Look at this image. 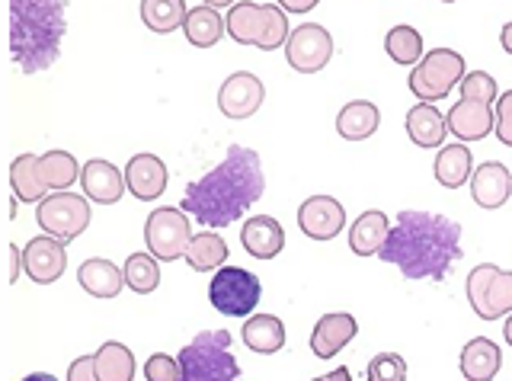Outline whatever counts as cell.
Instances as JSON below:
<instances>
[{
  "mask_svg": "<svg viewBox=\"0 0 512 381\" xmlns=\"http://www.w3.org/2000/svg\"><path fill=\"white\" fill-rule=\"evenodd\" d=\"M186 0H141V20L157 36H167L173 29L186 26Z\"/></svg>",
  "mask_w": 512,
  "mask_h": 381,
  "instance_id": "f546056e",
  "label": "cell"
},
{
  "mask_svg": "<svg viewBox=\"0 0 512 381\" xmlns=\"http://www.w3.org/2000/svg\"><path fill=\"white\" fill-rule=\"evenodd\" d=\"M384 52L394 61V65H420L423 61V36L416 33L413 26H394L388 36H384Z\"/></svg>",
  "mask_w": 512,
  "mask_h": 381,
  "instance_id": "836d02e7",
  "label": "cell"
},
{
  "mask_svg": "<svg viewBox=\"0 0 512 381\" xmlns=\"http://www.w3.org/2000/svg\"><path fill=\"white\" fill-rule=\"evenodd\" d=\"M202 4H208V7H234V0H202Z\"/></svg>",
  "mask_w": 512,
  "mask_h": 381,
  "instance_id": "7dc6e473",
  "label": "cell"
},
{
  "mask_svg": "<svg viewBox=\"0 0 512 381\" xmlns=\"http://www.w3.org/2000/svg\"><path fill=\"white\" fill-rule=\"evenodd\" d=\"M263 100H266V87L260 77L250 71L231 74L218 90V109H221V116H228V119H250L256 109L263 106Z\"/></svg>",
  "mask_w": 512,
  "mask_h": 381,
  "instance_id": "7c38bea8",
  "label": "cell"
},
{
  "mask_svg": "<svg viewBox=\"0 0 512 381\" xmlns=\"http://www.w3.org/2000/svg\"><path fill=\"white\" fill-rule=\"evenodd\" d=\"M240 337H244L247 349H253V353L272 356L285 346V324L276 314H250L244 321V330H240Z\"/></svg>",
  "mask_w": 512,
  "mask_h": 381,
  "instance_id": "484cf974",
  "label": "cell"
},
{
  "mask_svg": "<svg viewBox=\"0 0 512 381\" xmlns=\"http://www.w3.org/2000/svg\"><path fill=\"white\" fill-rule=\"evenodd\" d=\"M240 244L256 260H276L285 247V231L272 215H256L247 218L240 228Z\"/></svg>",
  "mask_w": 512,
  "mask_h": 381,
  "instance_id": "d6986e66",
  "label": "cell"
},
{
  "mask_svg": "<svg viewBox=\"0 0 512 381\" xmlns=\"http://www.w3.org/2000/svg\"><path fill=\"white\" fill-rule=\"evenodd\" d=\"M266 193L263 161L250 148L231 145L224 161L208 170L205 177L186 186L180 209L192 215L202 228H228L231 221L244 218L256 199Z\"/></svg>",
  "mask_w": 512,
  "mask_h": 381,
  "instance_id": "6da1fadb",
  "label": "cell"
},
{
  "mask_svg": "<svg viewBox=\"0 0 512 381\" xmlns=\"http://www.w3.org/2000/svg\"><path fill=\"white\" fill-rule=\"evenodd\" d=\"M84 167H77L74 154L68 151H48L39 157V173H42V183L48 186V193H64L77 183V173Z\"/></svg>",
  "mask_w": 512,
  "mask_h": 381,
  "instance_id": "d6a6232c",
  "label": "cell"
},
{
  "mask_svg": "<svg viewBox=\"0 0 512 381\" xmlns=\"http://www.w3.org/2000/svg\"><path fill=\"white\" fill-rule=\"evenodd\" d=\"M468 301L480 321H500L512 314V273L493 263H480L468 276Z\"/></svg>",
  "mask_w": 512,
  "mask_h": 381,
  "instance_id": "52a82bcc",
  "label": "cell"
},
{
  "mask_svg": "<svg viewBox=\"0 0 512 381\" xmlns=\"http://www.w3.org/2000/svg\"><path fill=\"white\" fill-rule=\"evenodd\" d=\"M144 244H148V253L160 263H173L186 257V250L192 244V228H189V218L183 209H154L144 221Z\"/></svg>",
  "mask_w": 512,
  "mask_h": 381,
  "instance_id": "ba28073f",
  "label": "cell"
},
{
  "mask_svg": "<svg viewBox=\"0 0 512 381\" xmlns=\"http://www.w3.org/2000/svg\"><path fill=\"white\" fill-rule=\"evenodd\" d=\"M144 378L148 381H180V359L167 353H154L144 365Z\"/></svg>",
  "mask_w": 512,
  "mask_h": 381,
  "instance_id": "74e56055",
  "label": "cell"
},
{
  "mask_svg": "<svg viewBox=\"0 0 512 381\" xmlns=\"http://www.w3.org/2000/svg\"><path fill=\"white\" fill-rule=\"evenodd\" d=\"M445 119H448V132L458 141H484L496 129V109L480 100L461 97Z\"/></svg>",
  "mask_w": 512,
  "mask_h": 381,
  "instance_id": "5bb4252c",
  "label": "cell"
},
{
  "mask_svg": "<svg viewBox=\"0 0 512 381\" xmlns=\"http://www.w3.org/2000/svg\"><path fill=\"white\" fill-rule=\"evenodd\" d=\"M442 4H455V0H442Z\"/></svg>",
  "mask_w": 512,
  "mask_h": 381,
  "instance_id": "c3c4849f",
  "label": "cell"
},
{
  "mask_svg": "<svg viewBox=\"0 0 512 381\" xmlns=\"http://www.w3.org/2000/svg\"><path fill=\"white\" fill-rule=\"evenodd\" d=\"M186 263L196 269V273H212L228 263V244L221 241L215 231H202L192 237V244L186 250Z\"/></svg>",
  "mask_w": 512,
  "mask_h": 381,
  "instance_id": "1f68e13d",
  "label": "cell"
},
{
  "mask_svg": "<svg viewBox=\"0 0 512 381\" xmlns=\"http://www.w3.org/2000/svg\"><path fill=\"white\" fill-rule=\"evenodd\" d=\"M68 381H100L96 378V365L93 356H77L68 369Z\"/></svg>",
  "mask_w": 512,
  "mask_h": 381,
  "instance_id": "ab89813d",
  "label": "cell"
},
{
  "mask_svg": "<svg viewBox=\"0 0 512 381\" xmlns=\"http://www.w3.org/2000/svg\"><path fill=\"white\" fill-rule=\"evenodd\" d=\"M298 228L311 241H333L346 228V209L333 196H311L298 209Z\"/></svg>",
  "mask_w": 512,
  "mask_h": 381,
  "instance_id": "4fadbf2b",
  "label": "cell"
},
{
  "mask_svg": "<svg viewBox=\"0 0 512 381\" xmlns=\"http://www.w3.org/2000/svg\"><path fill=\"white\" fill-rule=\"evenodd\" d=\"M381 125V113L375 103L368 100H356V103H346L336 116V132H340L346 141H365L378 132Z\"/></svg>",
  "mask_w": 512,
  "mask_h": 381,
  "instance_id": "4316f807",
  "label": "cell"
},
{
  "mask_svg": "<svg viewBox=\"0 0 512 381\" xmlns=\"http://www.w3.org/2000/svg\"><path fill=\"white\" fill-rule=\"evenodd\" d=\"M23 269L32 282L39 285H52L64 276L68 269V250H64V241L52 234H42V237H32L23 250Z\"/></svg>",
  "mask_w": 512,
  "mask_h": 381,
  "instance_id": "8fae6325",
  "label": "cell"
},
{
  "mask_svg": "<svg viewBox=\"0 0 512 381\" xmlns=\"http://www.w3.org/2000/svg\"><path fill=\"white\" fill-rule=\"evenodd\" d=\"M7 253H10V282H16V279H20V273H23V250L16 247V244H10Z\"/></svg>",
  "mask_w": 512,
  "mask_h": 381,
  "instance_id": "b9f144b4",
  "label": "cell"
},
{
  "mask_svg": "<svg viewBox=\"0 0 512 381\" xmlns=\"http://www.w3.org/2000/svg\"><path fill=\"white\" fill-rule=\"evenodd\" d=\"M458 365H461V375L468 381H493L503 365V353L490 337H474L461 349Z\"/></svg>",
  "mask_w": 512,
  "mask_h": 381,
  "instance_id": "7402d4cb",
  "label": "cell"
},
{
  "mask_svg": "<svg viewBox=\"0 0 512 381\" xmlns=\"http://www.w3.org/2000/svg\"><path fill=\"white\" fill-rule=\"evenodd\" d=\"M407 135L416 148H442L448 135V119L436 109V103H416L407 113Z\"/></svg>",
  "mask_w": 512,
  "mask_h": 381,
  "instance_id": "603a6c76",
  "label": "cell"
},
{
  "mask_svg": "<svg viewBox=\"0 0 512 381\" xmlns=\"http://www.w3.org/2000/svg\"><path fill=\"white\" fill-rule=\"evenodd\" d=\"M125 186L128 193L141 202H151L157 196H164L167 189V167L154 154H135L125 167Z\"/></svg>",
  "mask_w": 512,
  "mask_h": 381,
  "instance_id": "ac0fdd59",
  "label": "cell"
},
{
  "mask_svg": "<svg viewBox=\"0 0 512 381\" xmlns=\"http://www.w3.org/2000/svg\"><path fill=\"white\" fill-rule=\"evenodd\" d=\"M77 282H80V289L93 298H116L125 285V269H119L112 260L93 257L87 263H80Z\"/></svg>",
  "mask_w": 512,
  "mask_h": 381,
  "instance_id": "44dd1931",
  "label": "cell"
},
{
  "mask_svg": "<svg viewBox=\"0 0 512 381\" xmlns=\"http://www.w3.org/2000/svg\"><path fill=\"white\" fill-rule=\"evenodd\" d=\"M96 378L100 381H132L135 378V356L132 349L119 340H109L93 353Z\"/></svg>",
  "mask_w": 512,
  "mask_h": 381,
  "instance_id": "83f0119b",
  "label": "cell"
},
{
  "mask_svg": "<svg viewBox=\"0 0 512 381\" xmlns=\"http://www.w3.org/2000/svg\"><path fill=\"white\" fill-rule=\"evenodd\" d=\"M464 81V58L455 49H432L410 71V93L420 103H439Z\"/></svg>",
  "mask_w": 512,
  "mask_h": 381,
  "instance_id": "5b68a950",
  "label": "cell"
},
{
  "mask_svg": "<svg viewBox=\"0 0 512 381\" xmlns=\"http://www.w3.org/2000/svg\"><path fill=\"white\" fill-rule=\"evenodd\" d=\"M228 330H205L180 349V381H237L240 362Z\"/></svg>",
  "mask_w": 512,
  "mask_h": 381,
  "instance_id": "277c9868",
  "label": "cell"
},
{
  "mask_svg": "<svg viewBox=\"0 0 512 381\" xmlns=\"http://www.w3.org/2000/svg\"><path fill=\"white\" fill-rule=\"evenodd\" d=\"M80 186H84L87 199L100 202V205H116L125 196V173L116 170V164L103 161V157H93L80 170Z\"/></svg>",
  "mask_w": 512,
  "mask_h": 381,
  "instance_id": "e0dca14e",
  "label": "cell"
},
{
  "mask_svg": "<svg viewBox=\"0 0 512 381\" xmlns=\"http://www.w3.org/2000/svg\"><path fill=\"white\" fill-rule=\"evenodd\" d=\"M263 285L250 269L240 266H221L208 282V301L224 317H250L253 308L260 305Z\"/></svg>",
  "mask_w": 512,
  "mask_h": 381,
  "instance_id": "8992f818",
  "label": "cell"
},
{
  "mask_svg": "<svg viewBox=\"0 0 512 381\" xmlns=\"http://www.w3.org/2000/svg\"><path fill=\"white\" fill-rule=\"evenodd\" d=\"M471 196L480 209H503L512 196V173L500 161H487L471 173Z\"/></svg>",
  "mask_w": 512,
  "mask_h": 381,
  "instance_id": "9a60e30c",
  "label": "cell"
},
{
  "mask_svg": "<svg viewBox=\"0 0 512 381\" xmlns=\"http://www.w3.org/2000/svg\"><path fill=\"white\" fill-rule=\"evenodd\" d=\"M10 186H13V196L20 202H42L45 199L48 186L42 183L36 154H20L10 164Z\"/></svg>",
  "mask_w": 512,
  "mask_h": 381,
  "instance_id": "f1b7e54d",
  "label": "cell"
},
{
  "mask_svg": "<svg viewBox=\"0 0 512 381\" xmlns=\"http://www.w3.org/2000/svg\"><path fill=\"white\" fill-rule=\"evenodd\" d=\"M503 337H506V343L512 346V314H506V324H503Z\"/></svg>",
  "mask_w": 512,
  "mask_h": 381,
  "instance_id": "bcb514c9",
  "label": "cell"
},
{
  "mask_svg": "<svg viewBox=\"0 0 512 381\" xmlns=\"http://www.w3.org/2000/svg\"><path fill=\"white\" fill-rule=\"evenodd\" d=\"M493 132L506 148H512V90L500 93V100H496V129Z\"/></svg>",
  "mask_w": 512,
  "mask_h": 381,
  "instance_id": "f35d334b",
  "label": "cell"
},
{
  "mask_svg": "<svg viewBox=\"0 0 512 381\" xmlns=\"http://www.w3.org/2000/svg\"><path fill=\"white\" fill-rule=\"evenodd\" d=\"M285 58L298 74H317L330 65L333 58V36L324 26L317 23H304L298 26L285 42Z\"/></svg>",
  "mask_w": 512,
  "mask_h": 381,
  "instance_id": "30bf717a",
  "label": "cell"
},
{
  "mask_svg": "<svg viewBox=\"0 0 512 381\" xmlns=\"http://www.w3.org/2000/svg\"><path fill=\"white\" fill-rule=\"evenodd\" d=\"M160 260L154 253H132V257L125 260V285L138 295H151L157 285H160Z\"/></svg>",
  "mask_w": 512,
  "mask_h": 381,
  "instance_id": "e575fe53",
  "label": "cell"
},
{
  "mask_svg": "<svg viewBox=\"0 0 512 381\" xmlns=\"http://www.w3.org/2000/svg\"><path fill=\"white\" fill-rule=\"evenodd\" d=\"M314 381H352V372L346 369V365H340V369H333V372L320 375V378H314Z\"/></svg>",
  "mask_w": 512,
  "mask_h": 381,
  "instance_id": "7bdbcfd3",
  "label": "cell"
},
{
  "mask_svg": "<svg viewBox=\"0 0 512 381\" xmlns=\"http://www.w3.org/2000/svg\"><path fill=\"white\" fill-rule=\"evenodd\" d=\"M359 333V321L352 314H324L320 321L314 324V333H311V353L317 359H333L336 353H343V349L352 343V337Z\"/></svg>",
  "mask_w": 512,
  "mask_h": 381,
  "instance_id": "2e32d148",
  "label": "cell"
},
{
  "mask_svg": "<svg viewBox=\"0 0 512 381\" xmlns=\"http://www.w3.org/2000/svg\"><path fill=\"white\" fill-rule=\"evenodd\" d=\"M224 20H221V13L215 7H196V10H189V17H186V26H183V33L186 39L196 45V49H212V45L221 42L224 36Z\"/></svg>",
  "mask_w": 512,
  "mask_h": 381,
  "instance_id": "4dcf8cb0",
  "label": "cell"
},
{
  "mask_svg": "<svg viewBox=\"0 0 512 381\" xmlns=\"http://www.w3.org/2000/svg\"><path fill=\"white\" fill-rule=\"evenodd\" d=\"M461 225L432 212H400L378 257L407 279L445 282L461 260Z\"/></svg>",
  "mask_w": 512,
  "mask_h": 381,
  "instance_id": "7a4b0ae2",
  "label": "cell"
},
{
  "mask_svg": "<svg viewBox=\"0 0 512 381\" xmlns=\"http://www.w3.org/2000/svg\"><path fill=\"white\" fill-rule=\"evenodd\" d=\"M388 231H391V221L384 212L372 209V212H362L349 228V247L356 257H375L381 253L384 241H388Z\"/></svg>",
  "mask_w": 512,
  "mask_h": 381,
  "instance_id": "cb8c5ba5",
  "label": "cell"
},
{
  "mask_svg": "<svg viewBox=\"0 0 512 381\" xmlns=\"http://www.w3.org/2000/svg\"><path fill=\"white\" fill-rule=\"evenodd\" d=\"M317 4H320V0H279V7L285 13H311Z\"/></svg>",
  "mask_w": 512,
  "mask_h": 381,
  "instance_id": "60d3db41",
  "label": "cell"
},
{
  "mask_svg": "<svg viewBox=\"0 0 512 381\" xmlns=\"http://www.w3.org/2000/svg\"><path fill=\"white\" fill-rule=\"evenodd\" d=\"M36 221L45 234L58 237V241L71 244L90 225V202L77 193H52L39 202Z\"/></svg>",
  "mask_w": 512,
  "mask_h": 381,
  "instance_id": "9c48e42d",
  "label": "cell"
},
{
  "mask_svg": "<svg viewBox=\"0 0 512 381\" xmlns=\"http://www.w3.org/2000/svg\"><path fill=\"white\" fill-rule=\"evenodd\" d=\"M368 381H407V359L397 353H378L368 362Z\"/></svg>",
  "mask_w": 512,
  "mask_h": 381,
  "instance_id": "8d00e7d4",
  "label": "cell"
},
{
  "mask_svg": "<svg viewBox=\"0 0 512 381\" xmlns=\"http://www.w3.org/2000/svg\"><path fill=\"white\" fill-rule=\"evenodd\" d=\"M23 381H58L55 375H48V372H32V375H26Z\"/></svg>",
  "mask_w": 512,
  "mask_h": 381,
  "instance_id": "f6af8a7d",
  "label": "cell"
},
{
  "mask_svg": "<svg viewBox=\"0 0 512 381\" xmlns=\"http://www.w3.org/2000/svg\"><path fill=\"white\" fill-rule=\"evenodd\" d=\"M432 173H436V183L445 186V189H461L464 183H471V173H474L471 148L464 145V141H458V145H445L436 154Z\"/></svg>",
  "mask_w": 512,
  "mask_h": 381,
  "instance_id": "d4e9b609",
  "label": "cell"
},
{
  "mask_svg": "<svg viewBox=\"0 0 512 381\" xmlns=\"http://www.w3.org/2000/svg\"><path fill=\"white\" fill-rule=\"evenodd\" d=\"M500 42H503L506 55H512V23H506V26H503V33H500Z\"/></svg>",
  "mask_w": 512,
  "mask_h": 381,
  "instance_id": "ee69618b",
  "label": "cell"
},
{
  "mask_svg": "<svg viewBox=\"0 0 512 381\" xmlns=\"http://www.w3.org/2000/svg\"><path fill=\"white\" fill-rule=\"evenodd\" d=\"M68 33L64 0H10V55L23 74L48 71Z\"/></svg>",
  "mask_w": 512,
  "mask_h": 381,
  "instance_id": "3957f363",
  "label": "cell"
},
{
  "mask_svg": "<svg viewBox=\"0 0 512 381\" xmlns=\"http://www.w3.org/2000/svg\"><path fill=\"white\" fill-rule=\"evenodd\" d=\"M461 97L493 106L496 100H500V90H496V81L487 71H471V74H464V81H461Z\"/></svg>",
  "mask_w": 512,
  "mask_h": 381,
  "instance_id": "d590c367",
  "label": "cell"
},
{
  "mask_svg": "<svg viewBox=\"0 0 512 381\" xmlns=\"http://www.w3.org/2000/svg\"><path fill=\"white\" fill-rule=\"evenodd\" d=\"M266 23H269V4H253V0H240V4H234L228 20H224L234 42L256 45V49H260V42L266 36Z\"/></svg>",
  "mask_w": 512,
  "mask_h": 381,
  "instance_id": "ffe728a7",
  "label": "cell"
}]
</instances>
